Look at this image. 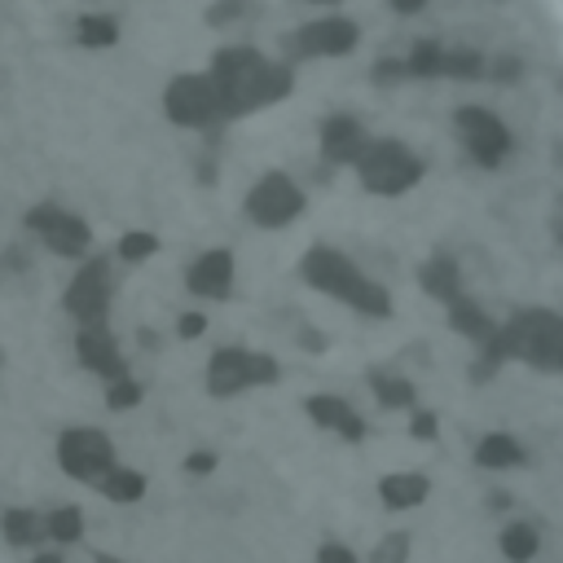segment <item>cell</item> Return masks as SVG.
Masks as SVG:
<instances>
[{
  "label": "cell",
  "instance_id": "9c48e42d",
  "mask_svg": "<svg viewBox=\"0 0 563 563\" xmlns=\"http://www.w3.org/2000/svg\"><path fill=\"white\" fill-rule=\"evenodd\" d=\"M185 282H189V290L202 295V299H229V290H233V255H229V251H207V255H198V260L189 264Z\"/></svg>",
  "mask_w": 563,
  "mask_h": 563
},
{
  "label": "cell",
  "instance_id": "ac0fdd59",
  "mask_svg": "<svg viewBox=\"0 0 563 563\" xmlns=\"http://www.w3.org/2000/svg\"><path fill=\"white\" fill-rule=\"evenodd\" d=\"M106 405H110V409H132V405H141V383H132L128 374L114 378V383H106Z\"/></svg>",
  "mask_w": 563,
  "mask_h": 563
},
{
  "label": "cell",
  "instance_id": "30bf717a",
  "mask_svg": "<svg viewBox=\"0 0 563 563\" xmlns=\"http://www.w3.org/2000/svg\"><path fill=\"white\" fill-rule=\"evenodd\" d=\"M167 110H172L176 123H207V114L216 110V97H211L207 84L180 79V84H172V92H167Z\"/></svg>",
  "mask_w": 563,
  "mask_h": 563
},
{
  "label": "cell",
  "instance_id": "4fadbf2b",
  "mask_svg": "<svg viewBox=\"0 0 563 563\" xmlns=\"http://www.w3.org/2000/svg\"><path fill=\"white\" fill-rule=\"evenodd\" d=\"M97 488H101L110 501H136V497L145 493V475H141V471H128V466H110V471L97 479Z\"/></svg>",
  "mask_w": 563,
  "mask_h": 563
},
{
  "label": "cell",
  "instance_id": "7a4b0ae2",
  "mask_svg": "<svg viewBox=\"0 0 563 563\" xmlns=\"http://www.w3.org/2000/svg\"><path fill=\"white\" fill-rule=\"evenodd\" d=\"M282 369L273 356L264 352H242V347H220L207 365V391L211 396H233L242 387H264L273 383Z\"/></svg>",
  "mask_w": 563,
  "mask_h": 563
},
{
  "label": "cell",
  "instance_id": "83f0119b",
  "mask_svg": "<svg viewBox=\"0 0 563 563\" xmlns=\"http://www.w3.org/2000/svg\"><path fill=\"white\" fill-rule=\"evenodd\" d=\"M92 563H123V559H114V554H97Z\"/></svg>",
  "mask_w": 563,
  "mask_h": 563
},
{
  "label": "cell",
  "instance_id": "5b68a950",
  "mask_svg": "<svg viewBox=\"0 0 563 563\" xmlns=\"http://www.w3.org/2000/svg\"><path fill=\"white\" fill-rule=\"evenodd\" d=\"M26 229H35L40 242H44L53 255H84V251L92 246L88 224H84L79 216H70V211L53 207V202L31 207V211H26Z\"/></svg>",
  "mask_w": 563,
  "mask_h": 563
},
{
  "label": "cell",
  "instance_id": "603a6c76",
  "mask_svg": "<svg viewBox=\"0 0 563 563\" xmlns=\"http://www.w3.org/2000/svg\"><path fill=\"white\" fill-rule=\"evenodd\" d=\"M176 330H180V339H198V334H202V330H207V321H202V317H198V312H185V317H180V325H176Z\"/></svg>",
  "mask_w": 563,
  "mask_h": 563
},
{
  "label": "cell",
  "instance_id": "ba28073f",
  "mask_svg": "<svg viewBox=\"0 0 563 563\" xmlns=\"http://www.w3.org/2000/svg\"><path fill=\"white\" fill-rule=\"evenodd\" d=\"M75 352H79V365H84V369H92V374H97V378H106V383H114V378H123V374H128V365H123V356H119V343H114V334L106 330V321L79 325Z\"/></svg>",
  "mask_w": 563,
  "mask_h": 563
},
{
  "label": "cell",
  "instance_id": "52a82bcc",
  "mask_svg": "<svg viewBox=\"0 0 563 563\" xmlns=\"http://www.w3.org/2000/svg\"><path fill=\"white\" fill-rule=\"evenodd\" d=\"M303 211V194L286 180V176H264L251 194H246V216L255 220V224H264V229H282V224H290L295 216Z\"/></svg>",
  "mask_w": 563,
  "mask_h": 563
},
{
  "label": "cell",
  "instance_id": "4316f807",
  "mask_svg": "<svg viewBox=\"0 0 563 563\" xmlns=\"http://www.w3.org/2000/svg\"><path fill=\"white\" fill-rule=\"evenodd\" d=\"M31 563H62V554H57V550H35Z\"/></svg>",
  "mask_w": 563,
  "mask_h": 563
},
{
  "label": "cell",
  "instance_id": "7402d4cb",
  "mask_svg": "<svg viewBox=\"0 0 563 563\" xmlns=\"http://www.w3.org/2000/svg\"><path fill=\"white\" fill-rule=\"evenodd\" d=\"M405 550H409V541H405V537H391V541H383V545H378V554H374V559H378V563H400V559H405Z\"/></svg>",
  "mask_w": 563,
  "mask_h": 563
},
{
  "label": "cell",
  "instance_id": "8992f818",
  "mask_svg": "<svg viewBox=\"0 0 563 563\" xmlns=\"http://www.w3.org/2000/svg\"><path fill=\"white\" fill-rule=\"evenodd\" d=\"M62 303H66V312H70L79 325L106 321V308H110V264H106V260H88V264L70 277Z\"/></svg>",
  "mask_w": 563,
  "mask_h": 563
},
{
  "label": "cell",
  "instance_id": "5bb4252c",
  "mask_svg": "<svg viewBox=\"0 0 563 563\" xmlns=\"http://www.w3.org/2000/svg\"><path fill=\"white\" fill-rule=\"evenodd\" d=\"M427 479L422 475H387L383 479V501L391 506V510H405V506H418L422 497H427Z\"/></svg>",
  "mask_w": 563,
  "mask_h": 563
},
{
  "label": "cell",
  "instance_id": "7c38bea8",
  "mask_svg": "<svg viewBox=\"0 0 563 563\" xmlns=\"http://www.w3.org/2000/svg\"><path fill=\"white\" fill-rule=\"evenodd\" d=\"M308 413H312L321 427L343 431L347 440H356V435L365 431V427H361V418H356V413H352L343 400H334V396H312V400H308Z\"/></svg>",
  "mask_w": 563,
  "mask_h": 563
},
{
  "label": "cell",
  "instance_id": "8fae6325",
  "mask_svg": "<svg viewBox=\"0 0 563 563\" xmlns=\"http://www.w3.org/2000/svg\"><path fill=\"white\" fill-rule=\"evenodd\" d=\"M0 532H4V541H9V545H18V550H35V545H40V537H44V515L13 506V510H4V515H0Z\"/></svg>",
  "mask_w": 563,
  "mask_h": 563
},
{
  "label": "cell",
  "instance_id": "6da1fadb",
  "mask_svg": "<svg viewBox=\"0 0 563 563\" xmlns=\"http://www.w3.org/2000/svg\"><path fill=\"white\" fill-rule=\"evenodd\" d=\"M303 282H308L312 290H325V295H334V299H343V303L369 312V317H387V308H391V299H387L352 260H343V255L330 251V246H317V251L303 255Z\"/></svg>",
  "mask_w": 563,
  "mask_h": 563
},
{
  "label": "cell",
  "instance_id": "d6986e66",
  "mask_svg": "<svg viewBox=\"0 0 563 563\" xmlns=\"http://www.w3.org/2000/svg\"><path fill=\"white\" fill-rule=\"evenodd\" d=\"M158 251V238L154 233H123L119 238V255L123 260H150Z\"/></svg>",
  "mask_w": 563,
  "mask_h": 563
},
{
  "label": "cell",
  "instance_id": "2e32d148",
  "mask_svg": "<svg viewBox=\"0 0 563 563\" xmlns=\"http://www.w3.org/2000/svg\"><path fill=\"white\" fill-rule=\"evenodd\" d=\"M501 554L515 559V563H528V559L537 554V532H532L528 523H510V528L501 532Z\"/></svg>",
  "mask_w": 563,
  "mask_h": 563
},
{
  "label": "cell",
  "instance_id": "e0dca14e",
  "mask_svg": "<svg viewBox=\"0 0 563 563\" xmlns=\"http://www.w3.org/2000/svg\"><path fill=\"white\" fill-rule=\"evenodd\" d=\"M519 457H523V449L510 435H488L479 444V466H515Z\"/></svg>",
  "mask_w": 563,
  "mask_h": 563
},
{
  "label": "cell",
  "instance_id": "d4e9b609",
  "mask_svg": "<svg viewBox=\"0 0 563 563\" xmlns=\"http://www.w3.org/2000/svg\"><path fill=\"white\" fill-rule=\"evenodd\" d=\"M185 466H189L194 475H207V471L216 466V457H211V453H189V462H185Z\"/></svg>",
  "mask_w": 563,
  "mask_h": 563
},
{
  "label": "cell",
  "instance_id": "ffe728a7",
  "mask_svg": "<svg viewBox=\"0 0 563 563\" xmlns=\"http://www.w3.org/2000/svg\"><path fill=\"white\" fill-rule=\"evenodd\" d=\"M374 383H378V400H383V405H409V400H413L409 383H400V378H383V374H374Z\"/></svg>",
  "mask_w": 563,
  "mask_h": 563
},
{
  "label": "cell",
  "instance_id": "277c9868",
  "mask_svg": "<svg viewBox=\"0 0 563 563\" xmlns=\"http://www.w3.org/2000/svg\"><path fill=\"white\" fill-rule=\"evenodd\" d=\"M501 343L510 352L537 361V365L563 369V321L550 317V312H523V317H515Z\"/></svg>",
  "mask_w": 563,
  "mask_h": 563
},
{
  "label": "cell",
  "instance_id": "cb8c5ba5",
  "mask_svg": "<svg viewBox=\"0 0 563 563\" xmlns=\"http://www.w3.org/2000/svg\"><path fill=\"white\" fill-rule=\"evenodd\" d=\"M317 563H356V559H352V550H343V545H321V550H317Z\"/></svg>",
  "mask_w": 563,
  "mask_h": 563
},
{
  "label": "cell",
  "instance_id": "44dd1931",
  "mask_svg": "<svg viewBox=\"0 0 563 563\" xmlns=\"http://www.w3.org/2000/svg\"><path fill=\"white\" fill-rule=\"evenodd\" d=\"M449 277H453V268H449V264H431V268H422V282H427V290H431V295H440V299H453V286H449Z\"/></svg>",
  "mask_w": 563,
  "mask_h": 563
},
{
  "label": "cell",
  "instance_id": "9a60e30c",
  "mask_svg": "<svg viewBox=\"0 0 563 563\" xmlns=\"http://www.w3.org/2000/svg\"><path fill=\"white\" fill-rule=\"evenodd\" d=\"M44 537H53L57 545H70L84 537V510L79 506H57L44 515Z\"/></svg>",
  "mask_w": 563,
  "mask_h": 563
},
{
  "label": "cell",
  "instance_id": "3957f363",
  "mask_svg": "<svg viewBox=\"0 0 563 563\" xmlns=\"http://www.w3.org/2000/svg\"><path fill=\"white\" fill-rule=\"evenodd\" d=\"M57 466H62L70 479L97 484V479L114 466V444H110V435L97 431V427H70V431H62V440H57Z\"/></svg>",
  "mask_w": 563,
  "mask_h": 563
},
{
  "label": "cell",
  "instance_id": "484cf974",
  "mask_svg": "<svg viewBox=\"0 0 563 563\" xmlns=\"http://www.w3.org/2000/svg\"><path fill=\"white\" fill-rule=\"evenodd\" d=\"M431 431H435V427H431V413H422V418L413 422V435H431Z\"/></svg>",
  "mask_w": 563,
  "mask_h": 563
}]
</instances>
